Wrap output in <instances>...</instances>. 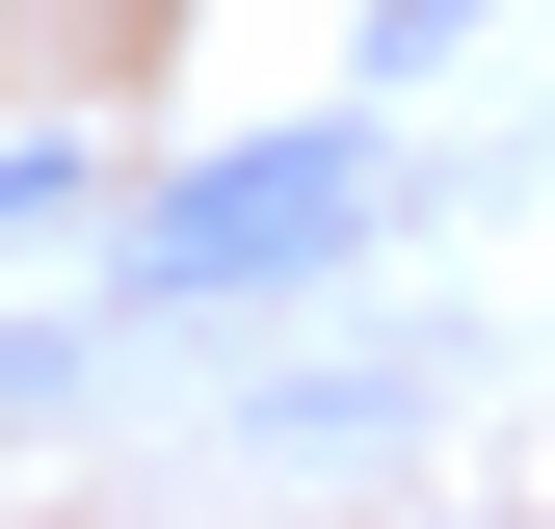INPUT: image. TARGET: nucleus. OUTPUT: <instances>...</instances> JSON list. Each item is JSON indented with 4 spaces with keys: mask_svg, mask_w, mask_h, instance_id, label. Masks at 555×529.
I'll return each instance as SVG.
<instances>
[{
    "mask_svg": "<svg viewBox=\"0 0 555 529\" xmlns=\"http://www.w3.org/2000/svg\"><path fill=\"white\" fill-rule=\"evenodd\" d=\"M318 238H371V132H264L212 185H132V292H264Z\"/></svg>",
    "mask_w": 555,
    "mask_h": 529,
    "instance_id": "obj_1",
    "label": "nucleus"
}]
</instances>
